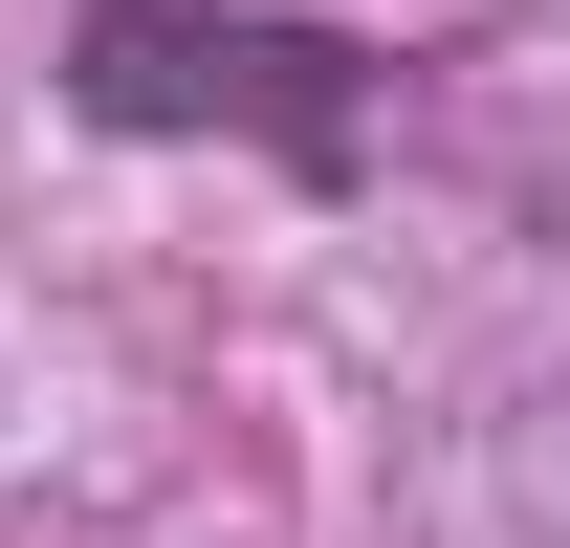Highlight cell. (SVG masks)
<instances>
[{
  "instance_id": "6da1fadb",
  "label": "cell",
  "mask_w": 570,
  "mask_h": 548,
  "mask_svg": "<svg viewBox=\"0 0 570 548\" xmlns=\"http://www.w3.org/2000/svg\"><path fill=\"white\" fill-rule=\"evenodd\" d=\"M373 45L352 22H285V0H67V110L88 133H242L307 198H352L373 154Z\"/></svg>"
}]
</instances>
